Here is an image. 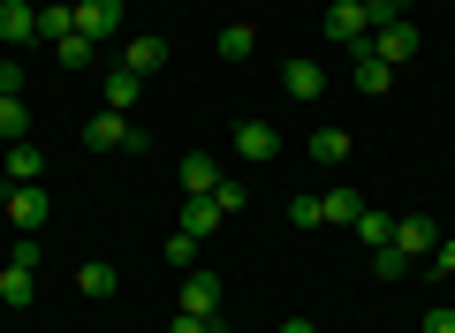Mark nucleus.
Masks as SVG:
<instances>
[{"label":"nucleus","instance_id":"1","mask_svg":"<svg viewBox=\"0 0 455 333\" xmlns=\"http://www.w3.org/2000/svg\"><path fill=\"white\" fill-rule=\"evenodd\" d=\"M84 144H92V152H145V129L130 122V114H92V122H84Z\"/></svg>","mask_w":455,"mask_h":333},{"label":"nucleus","instance_id":"2","mask_svg":"<svg viewBox=\"0 0 455 333\" xmlns=\"http://www.w3.org/2000/svg\"><path fill=\"white\" fill-rule=\"evenodd\" d=\"M326 38L357 53L364 38H372V8H364V0H334V8H326Z\"/></svg>","mask_w":455,"mask_h":333},{"label":"nucleus","instance_id":"3","mask_svg":"<svg viewBox=\"0 0 455 333\" xmlns=\"http://www.w3.org/2000/svg\"><path fill=\"white\" fill-rule=\"evenodd\" d=\"M364 53H379L387 68H403L410 53H418V23H403V16H395V23H379V31L364 38Z\"/></svg>","mask_w":455,"mask_h":333},{"label":"nucleus","instance_id":"4","mask_svg":"<svg viewBox=\"0 0 455 333\" xmlns=\"http://www.w3.org/2000/svg\"><path fill=\"white\" fill-rule=\"evenodd\" d=\"M433 242H440V220H425V212H410V220H395L387 250H403L410 266H418V258H433Z\"/></svg>","mask_w":455,"mask_h":333},{"label":"nucleus","instance_id":"5","mask_svg":"<svg viewBox=\"0 0 455 333\" xmlns=\"http://www.w3.org/2000/svg\"><path fill=\"white\" fill-rule=\"evenodd\" d=\"M76 31L92 38V46H107V38L122 31V0H76Z\"/></svg>","mask_w":455,"mask_h":333},{"label":"nucleus","instance_id":"6","mask_svg":"<svg viewBox=\"0 0 455 333\" xmlns=\"http://www.w3.org/2000/svg\"><path fill=\"white\" fill-rule=\"evenodd\" d=\"M8 227H23V235L46 227V182H16L8 190Z\"/></svg>","mask_w":455,"mask_h":333},{"label":"nucleus","instance_id":"7","mask_svg":"<svg viewBox=\"0 0 455 333\" xmlns=\"http://www.w3.org/2000/svg\"><path fill=\"white\" fill-rule=\"evenodd\" d=\"M182 311L220 318V273H205V266H190V273H182Z\"/></svg>","mask_w":455,"mask_h":333},{"label":"nucleus","instance_id":"8","mask_svg":"<svg viewBox=\"0 0 455 333\" xmlns=\"http://www.w3.org/2000/svg\"><path fill=\"white\" fill-rule=\"evenodd\" d=\"M274 152H281V129H274V122H235V159H251V167H266Z\"/></svg>","mask_w":455,"mask_h":333},{"label":"nucleus","instance_id":"9","mask_svg":"<svg viewBox=\"0 0 455 333\" xmlns=\"http://www.w3.org/2000/svg\"><path fill=\"white\" fill-rule=\"evenodd\" d=\"M38 38V8L31 0H0V46H31Z\"/></svg>","mask_w":455,"mask_h":333},{"label":"nucleus","instance_id":"10","mask_svg":"<svg viewBox=\"0 0 455 333\" xmlns=\"http://www.w3.org/2000/svg\"><path fill=\"white\" fill-rule=\"evenodd\" d=\"M281 91H289V99H304V107H311V99L326 91V68H319V61H304V53H296V61L281 68Z\"/></svg>","mask_w":455,"mask_h":333},{"label":"nucleus","instance_id":"11","mask_svg":"<svg viewBox=\"0 0 455 333\" xmlns=\"http://www.w3.org/2000/svg\"><path fill=\"white\" fill-rule=\"evenodd\" d=\"M175 175H182V197H212V182H220V159H212V152H190Z\"/></svg>","mask_w":455,"mask_h":333},{"label":"nucleus","instance_id":"12","mask_svg":"<svg viewBox=\"0 0 455 333\" xmlns=\"http://www.w3.org/2000/svg\"><path fill=\"white\" fill-rule=\"evenodd\" d=\"M0 175H8V190H16V182H38L46 175V159H38V144L23 137V144H8V159H0Z\"/></svg>","mask_w":455,"mask_h":333},{"label":"nucleus","instance_id":"13","mask_svg":"<svg viewBox=\"0 0 455 333\" xmlns=\"http://www.w3.org/2000/svg\"><path fill=\"white\" fill-rule=\"evenodd\" d=\"M349 83H357V91H387V83H395V68L387 61H379V53H349Z\"/></svg>","mask_w":455,"mask_h":333},{"label":"nucleus","instance_id":"14","mask_svg":"<svg viewBox=\"0 0 455 333\" xmlns=\"http://www.w3.org/2000/svg\"><path fill=\"white\" fill-rule=\"evenodd\" d=\"M68 31H76V8H68V0H38V38H46V46H61Z\"/></svg>","mask_w":455,"mask_h":333},{"label":"nucleus","instance_id":"15","mask_svg":"<svg viewBox=\"0 0 455 333\" xmlns=\"http://www.w3.org/2000/svg\"><path fill=\"white\" fill-rule=\"evenodd\" d=\"M220 220H228V212L212 205V197H182V235H197V242H205Z\"/></svg>","mask_w":455,"mask_h":333},{"label":"nucleus","instance_id":"16","mask_svg":"<svg viewBox=\"0 0 455 333\" xmlns=\"http://www.w3.org/2000/svg\"><path fill=\"white\" fill-rule=\"evenodd\" d=\"M0 303H8V311L38 303V273H31V266H8V273H0Z\"/></svg>","mask_w":455,"mask_h":333},{"label":"nucleus","instance_id":"17","mask_svg":"<svg viewBox=\"0 0 455 333\" xmlns=\"http://www.w3.org/2000/svg\"><path fill=\"white\" fill-rule=\"evenodd\" d=\"M160 61H167V38H130V46H122V68H130V76H152Z\"/></svg>","mask_w":455,"mask_h":333},{"label":"nucleus","instance_id":"18","mask_svg":"<svg viewBox=\"0 0 455 333\" xmlns=\"http://www.w3.org/2000/svg\"><path fill=\"white\" fill-rule=\"evenodd\" d=\"M76 288H84L92 303H107L122 281H114V266H107V258H84V266H76Z\"/></svg>","mask_w":455,"mask_h":333},{"label":"nucleus","instance_id":"19","mask_svg":"<svg viewBox=\"0 0 455 333\" xmlns=\"http://www.w3.org/2000/svg\"><path fill=\"white\" fill-rule=\"evenodd\" d=\"M259 53V23H228L220 31V61H251Z\"/></svg>","mask_w":455,"mask_h":333},{"label":"nucleus","instance_id":"20","mask_svg":"<svg viewBox=\"0 0 455 333\" xmlns=\"http://www.w3.org/2000/svg\"><path fill=\"white\" fill-rule=\"evenodd\" d=\"M349 235H357L364 250H387V235H395V220H387V212H372V205H364V212H357V227H349Z\"/></svg>","mask_w":455,"mask_h":333},{"label":"nucleus","instance_id":"21","mask_svg":"<svg viewBox=\"0 0 455 333\" xmlns=\"http://www.w3.org/2000/svg\"><path fill=\"white\" fill-rule=\"evenodd\" d=\"M319 212H326V220H334V227H357L364 197H357V190H326V197H319Z\"/></svg>","mask_w":455,"mask_h":333},{"label":"nucleus","instance_id":"22","mask_svg":"<svg viewBox=\"0 0 455 333\" xmlns=\"http://www.w3.org/2000/svg\"><path fill=\"white\" fill-rule=\"evenodd\" d=\"M31 137V107L23 99H0V144H23Z\"/></svg>","mask_w":455,"mask_h":333},{"label":"nucleus","instance_id":"23","mask_svg":"<svg viewBox=\"0 0 455 333\" xmlns=\"http://www.w3.org/2000/svg\"><path fill=\"white\" fill-rule=\"evenodd\" d=\"M137 91H145V76H130V68H107V107H137Z\"/></svg>","mask_w":455,"mask_h":333},{"label":"nucleus","instance_id":"24","mask_svg":"<svg viewBox=\"0 0 455 333\" xmlns=\"http://www.w3.org/2000/svg\"><path fill=\"white\" fill-rule=\"evenodd\" d=\"M311 159H319V167H341V159H349V129H319V137H311Z\"/></svg>","mask_w":455,"mask_h":333},{"label":"nucleus","instance_id":"25","mask_svg":"<svg viewBox=\"0 0 455 333\" xmlns=\"http://www.w3.org/2000/svg\"><path fill=\"white\" fill-rule=\"evenodd\" d=\"M53 61H61V68H92V61H99V46H92L84 31H68L61 46H53Z\"/></svg>","mask_w":455,"mask_h":333},{"label":"nucleus","instance_id":"26","mask_svg":"<svg viewBox=\"0 0 455 333\" xmlns=\"http://www.w3.org/2000/svg\"><path fill=\"white\" fill-rule=\"evenodd\" d=\"M212 205H220V212H228V220H235V212H243V205H251V190H243V182H228V175H220V182H212Z\"/></svg>","mask_w":455,"mask_h":333},{"label":"nucleus","instance_id":"27","mask_svg":"<svg viewBox=\"0 0 455 333\" xmlns=\"http://www.w3.org/2000/svg\"><path fill=\"white\" fill-rule=\"evenodd\" d=\"M167 266L190 273V266H197V235H182V227H175V235H167Z\"/></svg>","mask_w":455,"mask_h":333},{"label":"nucleus","instance_id":"28","mask_svg":"<svg viewBox=\"0 0 455 333\" xmlns=\"http://www.w3.org/2000/svg\"><path fill=\"white\" fill-rule=\"evenodd\" d=\"M289 220H296V227H319V220H326V212H319V197H311V190H304V197H289Z\"/></svg>","mask_w":455,"mask_h":333},{"label":"nucleus","instance_id":"29","mask_svg":"<svg viewBox=\"0 0 455 333\" xmlns=\"http://www.w3.org/2000/svg\"><path fill=\"white\" fill-rule=\"evenodd\" d=\"M372 273H379V281H403L410 258H403V250H372Z\"/></svg>","mask_w":455,"mask_h":333},{"label":"nucleus","instance_id":"30","mask_svg":"<svg viewBox=\"0 0 455 333\" xmlns=\"http://www.w3.org/2000/svg\"><path fill=\"white\" fill-rule=\"evenodd\" d=\"M212 326H220V318H197V311H175V318H167V333H212Z\"/></svg>","mask_w":455,"mask_h":333},{"label":"nucleus","instance_id":"31","mask_svg":"<svg viewBox=\"0 0 455 333\" xmlns=\"http://www.w3.org/2000/svg\"><path fill=\"white\" fill-rule=\"evenodd\" d=\"M0 99H23V61H0Z\"/></svg>","mask_w":455,"mask_h":333},{"label":"nucleus","instance_id":"32","mask_svg":"<svg viewBox=\"0 0 455 333\" xmlns=\"http://www.w3.org/2000/svg\"><path fill=\"white\" fill-rule=\"evenodd\" d=\"M38 258H46V242H38V235H23V242H16V258H8V266H31V273H38Z\"/></svg>","mask_w":455,"mask_h":333},{"label":"nucleus","instance_id":"33","mask_svg":"<svg viewBox=\"0 0 455 333\" xmlns=\"http://www.w3.org/2000/svg\"><path fill=\"white\" fill-rule=\"evenodd\" d=\"M425 333H455V303H433L425 311Z\"/></svg>","mask_w":455,"mask_h":333},{"label":"nucleus","instance_id":"34","mask_svg":"<svg viewBox=\"0 0 455 333\" xmlns=\"http://www.w3.org/2000/svg\"><path fill=\"white\" fill-rule=\"evenodd\" d=\"M425 266H433V273H455V235H440V242H433V258H425Z\"/></svg>","mask_w":455,"mask_h":333},{"label":"nucleus","instance_id":"35","mask_svg":"<svg viewBox=\"0 0 455 333\" xmlns=\"http://www.w3.org/2000/svg\"><path fill=\"white\" fill-rule=\"evenodd\" d=\"M364 8H372V31H379V23H395V16H403V0H364Z\"/></svg>","mask_w":455,"mask_h":333},{"label":"nucleus","instance_id":"36","mask_svg":"<svg viewBox=\"0 0 455 333\" xmlns=\"http://www.w3.org/2000/svg\"><path fill=\"white\" fill-rule=\"evenodd\" d=\"M281 333H319V326H311V318H289V326H281Z\"/></svg>","mask_w":455,"mask_h":333},{"label":"nucleus","instance_id":"37","mask_svg":"<svg viewBox=\"0 0 455 333\" xmlns=\"http://www.w3.org/2000/svg\"><path fill=\"white\" fill-rule=\"evenodd\" d=\"M212 333H228V326H212Z\"/></svg>","mask_w":455,"mask_h":333}]
</instances>
